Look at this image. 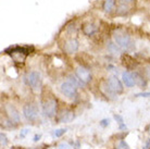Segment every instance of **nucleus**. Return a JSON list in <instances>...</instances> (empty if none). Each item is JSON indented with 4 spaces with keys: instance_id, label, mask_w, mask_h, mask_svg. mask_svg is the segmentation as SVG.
Here are the masks:
<instances>
[{
    "instance_id": "obj_1",
    "label": "nucleus",
    "mask_w": 150,
    "mask_h": 149,
    "mask_svg": "<svg viewBox=\"0 0 150 149\" xmlns=\"http://www.w3.org/2000/svg\"><path fill=\"white\" fill-rule=\"evenodd\" d=\"M113 37H114L116 45L119 46L120 48L125 49V50H132V49H134V47H135V45H134L133 40L131 39V37L128 35H126V34L115 33Z\"/></svg>"
},
{
    "instance_id": "obj_2",
    "label": "nucleus",
    "mask_w": 150,
    "mask_h": 149,
    "mask_svg": "<svg viewBox=\"0 0 150 149\" xmlns=\"http://www.w3.org/2000/svg\"><path fill=\"white\" fill-rule=\"evenodd\" d=\"M58 111V101L56 98L49 97L42 104V112L47 118H53Z\"/></svg>"
},
{
    "instance_id": "obj_3",
    "label": "nucleus",
    "mask_w": 150,
    "mask_h": 149,
    "mask_svg": "<svg viewBox=\"0 0 150 149\" xmlns=\"http://www.w3.org/2000/svg\"><path fill=\"white\" fill-rule=\"evenodd\" d=\"M60 89H61V93L69 98L75 97L76 94H77V87L73 83L70 82V81L62 83L60 86Z\"/></svg>"
},
{
    "instance_id": "obj_4",
    "label": "nucleus",
    "mask_w": 150,
    "mask_h": 149,
    "mask_svg": "<svg viewBox=\"0 0 150 149\" xmlns=\"http://www.w3.org/2000/svg\"><path fill=\"white\" fill-rule=\"evenodd\" d=\"M23 114L28 121H35L38 118V109L34 104H27L23 107Z\"/></svg>"
},
{
    "instance_id": "obj_5",
    "label": "nucleus",
    "mask_w": 150,
    "mask_h": 149,
    "mask_svg": "<svg viewBox=\"0 0 150 149\" xmlns=\"http://www.w3.org/2000/svg\"><path fill=\"white\" fill-rule=\"evenodd\" d=\"M27 84L33 88L34 90L38 89L40 86V75L36 71H32L26 75Z\"/></svg>"
},
{
    "instance_id": "obj_6",
    "label": "nucleus",
    "mask_w": 150,
    "mask_h": 149,
    "mask_svg": "<svg viewBox=\"0 0 150 149\" xmlns=\"http://www.w3.org/2000/svg\"><path fill=\"white\" fill-rule=\"evenodd\" d=\"M75 75L85 84H88L91 81V73H90L89 69L83 67V65L82 67H79L75 70Z\"/></svg>"
},
{
    "instance_id": "obj_7",
    "label": "nucleus",
    "mask_w": 150,
    "mask_h": 149,
    "mask_svg": "<svg viewBox=\"0 0 150 149\" xmlns=\"http://www.w3.org/2000/svg\"><path fill=\"white\" fill-rule=\"evenodd\" d=\"M108 85H109L110 89L112 90L114 94H121L123 93L124 87L122 85V83L116 76H111V77L108 79Z\"/></svg>"
},
{
    "instance_id": "obj_8",
    "label": "nucleus",
    "mask_w": 150,
    "mask_h": 149,
    "mask_svg": "<svg viewBox=\"0 0 150 149\" xmlns=\"http://www.w3.org/2000/svg\"><path fill=\"white\" fill-rule=\"evenodd\" d=\"M6 112H7L8 116L10 121L14 122V123H19L20 122V114L18 110L15 109V107H13L12 104H7L6 106Z\"/></svg>"
},
{
    "instance_id": "obj_9",
    "label": "nucleus",
    "mask_w": 150,
    "mask_h": 149,
    "mask_svg": "<svg viewBox=\"0 0 150 149\" xmlns=\"http://www.w3.org/2000/svg\"><path fill=\"white\" fill-rule=\"evenodd\" d=\"M79 46V41L76 40V39H69L68 41L64 43L63 50L67 53H73V52L77 51Z\"/></svg>"
},
{
    "instance_id": "obj_10",
    "label": "nucleus",
    "mask_w": 150,
    "mask_h": 149,
    "mask_svg": "<svg viewBox=\"0 0 150 149\" xmlns=\"http://www.w3.org/2000/svg\"><path fill=\"white\" fill-rule=\"evenodd\" d=\"M122 81L125 84V86H127V87H133L135 85V81H134L133 74H131L129 72H123L122 73Z\"/></svg>"
},
{
    "instance_id": "obj_11",
    "label": "nucleus",
    "mask_w": 150,
    "mask_h": 149,
    "mask_svg": "<svg viewBox=\"0 0 150 149\" xmlns=\"http://www.w3.org/2000/svg\"><path fill=\"white\" fill-rule=\"evenodd\" d=\"M82 31L86 36H91V35H94L97 32V27L93 23H86V24L83 25Z\"/></svg>"
},
{
    "instance_id": "obj_12",
    "label": "nucleus",
    "mask_w": 150,
    "mask_h": 149,
    "mask_svg": "<svg viewBox=\"0 0 150 149\" xmlns=\"http://www.w3.org/2000/svg\"><path fill=\"white\" fill-rule=\"evenodd\" d=\"M73 119H74V113L72 111H65L60 116L59 122H60V123H69V122H71Z\"/></svg>"
},
{
    "instance_id": "obj_13",
    "label": "nucleus",
    "mask_w": 150,
    "mask_h": 149,
    "mask_svg": "<svg viewBox=\"0 0 150 149\" xmlns=\"http://www.w3.org/2000/svg\"><path fill=\"white\" fill-rule=\"evenodd\" d=\"M133 77H134V81H135V84L136 85H138L139 87H145L147 85V82L146 79L142 76V75L135 72V73H133Z\"/></svg>"
},
{
    "instance_id": "obj_14",
    "label": "nucleus",
    "mask_w": 150,
    "mask_h": 149,
    "mask_svg": "<svg viewBox=\"0 0 150 149\" xmlns=\"http://www.w3.org/2000/svg\"><path fill=\"white\" fill-rule=\"evenodd\" d=\"M114 6H115V1L114 0H105V2H103V10L105 12L110 13L113 10Z\"/></svg>"
},
{
    "instance_id": "obj_15",
    "label": "nucleus",
    "mask_w": 150,
    "mask_h": 149,
    "mask_svg": "<svg viewBox=\"0 0 150 149\" xmlns=\"http://www.w3.org/2000/svg\"><path fill=\"white\" fill-rule=\"evenodd\" d=\"M108 50H109L111 53H113V55H119L120 53V48L116 46V44H114V43H109L108 44Z\"/></svg>"
},
{
    "instance_id": "obj_16",
    "label": "nucleus",
    "mask_w": 150,
    "mask_h": 149,
    "mask_svg": "<svg viewBox=\"0 0 150 149\" xmlns=\"http://www.w3.org/2000/svg\"><path fill=\"white\" fill-rule=\"evenodd\" d=\"M114 119L116 120V122L120 125V130H125V128H126V125L124 124V120L122 116H119V114H115V116H114Z\"/></svg>"
},
{
    "instance_id": "obj_17",
    "label": "nucleus",
    "mask_w": 150,
    "mask_h": 149,
    "mask_svg": "<svg viewBox=\"0 0 150 149\" xmlns=\"http://www.w3.org/2000/svg\"><path fill=\"white\" fill-rule=\"evenodd\" d=\"M67 133V128H59V130H56L53 132L52 134L53 136H56V137H61L63 134Z\"/></svg>"
},
{
    "instance_id": "obj_18",
    "label": "nucleus",
    "mask_w": 150,
    "mask_h": 149,
    "mask_svg": "<svg viewBox=\"0 0 150 149\" xmlns=\"http://www.w3.org/2000/svg\"><path fill=\"white\" fill-rule=\"evenodd\" d=\"M129 147H128L127 143L125 142V140H121L119 144H117V146H116V149H128Z\"/></svg>"
},
{
    "instance_id": "obj_19",
    "label": "nucleus",
    "mask_w": 150,
    "mask_h": 149,
    "mask_svg": "<svg viewBox=\"0 0 150 149\" xmlns=\"http://www.w3.org/2000/svg\"><path fill=\"white\" fill-rule=\"evenodd\" d=\"M0 138H1V146H7V144H8L7 136H6L4 133H1V134H0Z\"/></svg>"
},
{
    "instance_id": "obj_20",
    "label": "nucleus",
    "mask_w": 150,
    "mask_h": 149,
    "mask_svg": "<svg viewBox=\"0 0 150 149\" xmlns=\"http://www.w3.org/2000/svg\"><path fill=\"white\" fill-rule=\"evenodd\" d=\"M135 97H150V92H144V93L136 94Z\"/></svg>"
},
{
    "instance_id": "obj_21",
    "label": "nucleus",
    "mask_w": 150,
    "mask_h": 149,
    "mask_svg": "<svg viewBox=\"0 0 150 149\" xmlns=\"http://www.w3.org/2000/svg\"><path fill=\"white\" fill-rule=\"evenodd\" d=\"M109 124H110V120L109 119H103V120H101V121H100V125H101V126H103V127L108 126Z\"/></svg>"
},
{
    "instance_id": "obj_22",
    "label": "nucleus",
    "mask_w": 150,
    "mask_h": 149,
    "mask_svg": "<svg viewBox=\"0 0 150 149\" xmlns=\"http://www.w3.org/2000/svg\"><path fill=\"white\" fill-rule=\"evenodd\" d=\"M58 149H70V146L67 143H61L60 145L58 146Z\"/></svg>"
},
{
    "instance_id": "obj_23",
    "label": "nucleus",
    "mask_w": 150,
    "mask_h": 149,
    "mask_svg": "<svg viewBox=\"0 0 150 149\" xmlns=\"http://www.w3.org/2000/svg\"><path fill=\"white\" fill-rule=\"evenodd\" d=\"M121 1V4H133L135 0H120Z\"/></svg>"
},
{
    "instance_id": "obj_24",
    "label": "nucleus",
    "mask_w": 150,
    "mask_h": 149,
    "mask_svg": "<svg viewBox=\"0 0 150 149\" xmlns=\"http://www.w3.org/2000/svg\"><path fill=\"white\" fill-rule=\"evenodd\" d=\"M27 133H28V130H26V128H25V130H23L22 131V133H21V137H24V136H25V135L27 134Z\"/></svg>"
},
{
    "instance_id": "obj_25",
    "label": "nucleus",
    "mask_w": 150,
    "mask_h": 149,
    "mask_svg": "<svg viewBox=\"0 0 150 149\" xmlns=\"http://www.w3.org/2000/svg\"><path fill=\"white\" fill-rule=\"evenodd\" d=\"M144 149H150V139H148L146 142V145H145Z\"/></svg>"
},
{
    "instance_id": "obj_26",
    "label": "nucleus",
    "mask_w": 150,
    "mask_h": 149,
    "mask_svg": "<svg viewBox=\"0 0 150 149\" xmlns=\"http://www.w3.org/2000/svg\"><path fill=\"white\" fill-rule=\"evenodd\" d=\"M39 138H40V135H35V136H34V142H38V140H39Z\"/></svg>"
},
{
    "instance_id": "obj_27",
    "label": "nucleus",
    "mask_w": 150,
    "mask_h": 149,
    "mask_svg": "<svg viewBox=\"0 0 150 149\" xmlns=\"http://www.w3.org/2000/svg\"><path fill=\"white\" fill-rule=\"evenodd\" d=\"M12 149H24L22 147H12Z\"/></svg>"
},
{
    "instance_id": "obj_28",
    "label": "nucleus",
    "mask_w": 150,
    "mask_h": 149,
    "mask_svg": "<svg viewBox=\"0 0 150 149\" xmlns=\"http://www.w3.org/2000/svg\"><path fill=\"white\" fill-rule=\"evenodd\" d=\"M149 132H150V131H149Z\"/></svg>"
}]
</instances>
